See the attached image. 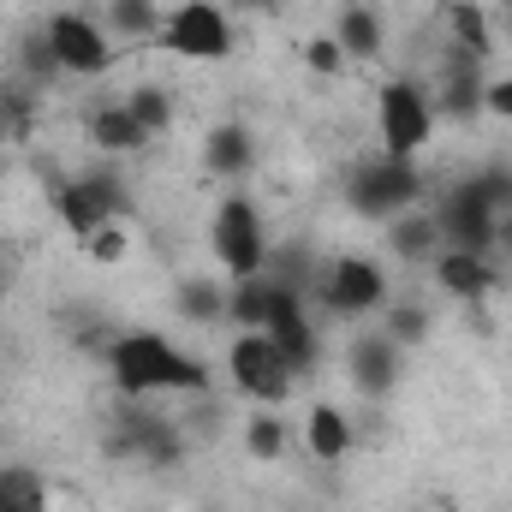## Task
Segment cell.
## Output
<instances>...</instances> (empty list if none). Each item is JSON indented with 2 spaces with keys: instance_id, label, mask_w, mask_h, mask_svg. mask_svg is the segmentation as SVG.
Returning a JSON list of instances; mask_svg holds the SVG:
<instances>
[{
  "instance_id": "cell-24",
  "label": "cell",
  "mask_w": 512,
  "mask_h": 512,
  "mask_svg": "<svg viewBox=\"0 0 512 512\" xmlns=\"http://www.w3.org/2000/svg\"><path fill=\"white\" fill-rule=\"evenodd\" d=\"M12 66H18V84H30V90H42V84L66 78V72H60V60H54V48H48V30H42V24L18 36V48H12Z\"/></svg>"
},
{
  "instance_id": "cell-7",
  "label": "cell",
  "mask_w": 512,
  "mask_h": 512,
  "mask_svg": "<svg viewBox=\"0 0 512 512\" xmlns=\"http://www.w3.org/2000/svg\"><path fill=\"white\" fill-rule=\"evenodd\" d=\"M108 459H137V465H179L185 459V435L173 417H161L155 405L126 399L108 423Z\"/></svg>"
},
{
  "instance_id": "cell-17",
  "label": "cell",
  "mask_w": 512,
  "mask_h": 512,
  "mask_svg": "<svg viewBox=\"0 0 512 512\" xmlns=\"http://www.w3.org/2000/svg\"><path fill=\"white\" fill-rule=\"evenodd\" d=\"M90 143H96V155L126 161L137 149H149L155 137L137 126V114H131L126 102H102V108H90Z\"/></svg>"
},
{
  "instance_id": "cell-18",
  "label": "cell",
  "mask_w": 512,
  "mask_h": 512,
  "mask_svg": "<svg viewBox=\"0 0 512 512\" xmlns=\"http://www.w3.org/2000/svg\"><path fill=\"white\" fill-rule=\"evenodd\" d=\"M304 447H310V459L340 465V459L358 447V429H352V417H346L334 399H316L310 417H304Z\"/></svg>"
},
{
  "instance_id": "cell-38",
  "label": "cell",
  "mask_w": 512,
  "mask_h": 512,
  "mask_svg": "<svg viewBox=\"0 0 512 512\" xmlns=\"http://www.w3.org/2000/svg\"><path fill=\"white\" fill-rule=\"evenodd\" d=\"M501 6H507V12H512V0H501Z\"/></svg>"
},
{
  "instance_id": "cell-4",
  "label": "cell",
  "mask_w": 512,
  "mask_h": 512,
  "mask_svg": "<svg viewBox=\"0 0 512 512\" xmlns=\"http://www.w3.org/2000/svg\"><path fill=\"white\" fill-rule=\"evenodd\" d=\"M54 215H60V227H66L72 239H90L96 227L131 215V185L120 179V167L102 161V167H90V173L54 185Z\"/></svg>"
},
{
  "instance_id": "cell-30",
  "label": "cell",
  "mask_w": 512,
  "mask_h": 512,
  "mask_svg": "<svg viewBox=\"0 0 512 512\" xmlns=\"http://www.w3.org/2000/svg\"><path fill=\"white\" fill-rule=\"evenodd\" d=\"M120 102L137 114V126L149 131V137H161V131L173 126V96H167L161 84H137V90H126Z\"/></svg>"
},
{
  "instance_id": "cell-1",
  "label": "cell",
  "mask_w": 512,
  "mask_h": 512,
  "mask_svg": "<svg viewBox=\"0 0 512 512\" xmlns=\"http://www.w3.org/2000/svg\"><path fill=\"white\" fill-rule=\"evenodd\" d=\"M108 376L126 399H155V393H209V364L191 358L185 346H173L155 328H126L108 340L102 352Z\"/></svg>"
},
{
  "instance_id": "cell-27",
  "label": "cell",
  "mask_w": 512,
  "mask_h": 512,
  "mask_svg": "<svg viewBox=\"0 0 512 512\" xmlns=\"http://www.w3.org/2000/svg\"><path fill=\"white\" fill-rule=\"evenodd\" d=\"M161 0H108V24H114V36H126V42H143V36H161Z\"/></svg>"
},
{
  "instance_id": "cell-29",
  "label": "cell",
  "mask_w": 512,
  "mask_h": 512,
  "mask_svg": "<svg viewBox=\"0 0 512 512\" xmlns=\"http://www.w3.org/2000/svg\"><path fill=\"white\" fill-rule=\"evenodd\" d=\"M245 447H251V459H262V465H274V459L292 447V435H286V423L274 417V405L251 411V423H245Z\"/></svg>"
},
{
  "instance_id": "cell-11",
  "label": "cell",
  "mask_w": 512,
  "mask_h": 512,
  "mask_svg": "<svg viewBox=\"0 0 512 512\" xmlns=\"http://www.w3.org/2000/svg\"><path fill=\"white\" fill-rule=\"evenodd\" d=\"M262 334L280 346V358L292 364V376H310V370L322 364V334H316V322H310V310H304V286L274 280V304H268Z\"/></svg>"
},
{
  "instance_id": "cell-15",
  "label": "cell",
  "mask_w": 512,
  "mask_h": 512,
  "mask_svg": "<svg viewBox=\"0 0 512 512\" xmlns=\"http://www.w3.org/2000/svg\"><path fill=\"white\" fill-rule=\"evenodd\" d=\"M429 268H435V286L447 298H459V304H483L501 286V268H495L489 251H441Z\"/></svg>"
},
{
  "instance_id": "cell-13",
  "label": "cell",
  "mask_w": 512,
  "mask_h": 512,
  "mask_svg": "<svg viewBox=\"0 0 512 512\" xmlns=\"http://www.w3.org/2000/svg\"><path fill=\"white\" fill-rule=\"evenodd\" d=\"M483 84H489L483 60L447 42V54H441V66H435V96H429V102H435V120H453V126L483 120Z\"/></svg>"
},
{
  "instance_id": "cell-12",
  "label": "cell",
  "mask_w": 512,
  "mask_h": 512,
  "mask_svg": "<svg viewBox=\"0 0 512 512\" xmlns=\"http://www.w3.org/2000/svg\"><path fill=\"white\" fill-rule=\"evenodd\" d=\"M322 304L346 322L382 316L387 310V268L370 256H334V268L322 274Z\"/></svg>"
},
{
  "instance_id": "cell-34",
  "label": "cell",
  "mask_w": 512,
  "mask_h": 512,
  "mask_svg": "<svg viewBox=\"0 0 512 512\" xmlns=\"http://www.w3.org/2000/svg\"><path fill=\"white\" fill-rule=\"evenodd\" d=\"M495 251L512 256V209H501V221H495Z\"/></svg>"
},
{
  "instance_id": "cell-36",
  "label": "cell",
  "mask_w": 512,
  "mask_h": 512,
  "mask_svg": "<svg viewBox=\"0 0 512 512\" xmlns=\"http://www.w3.org/2000/svg\"><path fill=\"white\" fill-rule=\"evenodd\" d=\"M0 292H6V262H0Z\"/></svg>"
},
{
  "instance_id": "cell-33",
  "label": "cell",
  "mask_w": 512,
  "mask_h": 512,
  "mask_svg": "<svg viewBox=\"0 0 512 512\" xmlns=\"http://www.w3.org/2000/svg\"><path fill=\"white\" fill-rule=\"evenodd\" d=\"M483 114H495V120L512 126V72H489V84H483Z\"/></svg>"
},
{
  "instance_id": "cell-21",
  "label": "cell",
  "mask_w": 512,
  "mask_h": 512,
  "mask_svg": "<svg viewBox=\"0 0 512 512\" xmlns=\"http://www.w3.org/2000/svg\"><path fill=\"white\" fill-rule=\"evenodd\" d=\"M447 42L465 48V54H477V60L489 66V60H495V24H489V12H483L477 0H453V6H447Z\"/></svg>"
},
{
  "instance_id": "cell-3",
  "label": "cell",
  "mask_w": 512,
  "mask_h": 512,
  "mask_svg": "<svg viewBox=\"0 0 512 512\" xmlns=\"http://www.w3.org/2000/svg\"><path fill=\"white\" fill-rule=\"evenodd\" d=\"M209 251L221 262V274L227 280H256V274H268V227H262V209H256V197L245 191H233V197H221V209H215V221H209Z\"/></svg>"
},
{
  "instance_id": "cell-23",
  "label": "cell",
  "mask_w": 512,
  "mask_h": 512,
  "mask_svg": "<svg viewBox=\"0 0 512 512\" xmlns=\"http://www.w3.org/2000/svg\"><path fill=\"white\" fill-rule=\"evenodd\" d=\"M227 292H233V286H221V280H209V274H191V280H179L173 310H179L185 322H227Z\"/></svg>"
},
{
  "instance_id": "cell-37",
  "label": "cell",
  "mask_w": 512,
  "mask_h": 512,
  "mask_svg": "<svg viewBox=\"0 0 512 512\" xmlns=\"http://www.w3.org/2000/svg\"><path fill=\"white\" fill-rule=\"evenodd\" d=\"M24 512H48V507H24Z\"/></svg>"
},
{
  "instance_id": "cell-14",
  "label": "cell",
  "mask_w": 512,
  "mask_h": 512,
  "mask_svg": "<svg viewBox=\"0 0 512 512\" xmlns=\"http://www.w3.org/2000/svg\"><path fill=\"white\" fill-rule=\"evenodd\" d=\"M346 376H352V387H358L364 399H387L393 387L405 382V352L387 340L382 328H376V334H358L352 352H346Z\"/></svg>"
},
{
  "instance_id": "cell-19",
  "label": "cell",
  "mask_w": 512,
  "mask_h": 512,
  "mask_svg": "<svg viewBox=\"0 0 512 512\" xmlns=\"http://www.w3.org/2000/svg\"><path fill=\"white\" fill-rule=\"evenodd\" d=\"M328 36L340 42V54H346V66H364V60H376V54H382V42H387V30H382V12H376V6H364V0H346Z\"/></svg>"
},
{
  "instance_id": "cell-6",
  "label": "cell",
  "mask_w": 512,
  "mask_h": 512,
  "mask_svg": "<svg viewBox=\"0 0 512 512\" xmlns=\"http://www.w3.org/2000/svg\"><path fill=\"white\" fill-rule=\"evenodd\" d=\"M435 126H441L435 120V102H429V90L417 78H387L382 90H376V137H382L387 155L417 161L429 149Z\"/></svg>"
},
{
  "instance_id": "cell-22",
  "label": "cell",
  "mask_w": 512,
  "mask_h": 512,
  "mask_svg": "<svg viewBox=\"0 0 512 512\" xmlns=\"http://www.w3.org/2000/svg\"><path fill=\"white\" fill-rule=\"evenodd\" d=\"M382 334L399 346V352H417L429 334H435V316H429V304L423 298H387V310H382Z\"/></svg>"
},
{
  "instance_id": "cell-9",
  "label": "cell",
  "mask_w": 512,
  "mask_h": 512,
  "mask_svg": "<svg viewBox=\"0 0 512 512\" xmlns=\"http://www.w3.org/2000/svg\"><path fill=\"white\" fill-rule=\"evenodd\" d=\"M42 30H48V48H54V60H60L66 78H102V72H114V36L90 12L60 6V12L42 18Z\"/></svg>"
},
{
  "instance_id": "cell-28",
  "label": "cell",
  "mask_w": 512,
  "mask_h": 512,
  "mask_svg": "<svg viewBox=\"0 0 512 512\" xmlns=\"http://www.w3.org/2000/svg\"><path fill=\"white\" fill-rule=\"evenodd\" d=\"M30 131H36V90L12 78V84H0V137H6V143H12V137L24 143Z\"/></svg>"
},
{
  "instance_id": "cell-35",
  "label": "cell",
  "mask_w": 512,
  "mask_h": 512,
  "mask_svg": "<svg viewBox=\"0 0 512 512\" xmlns=\"http://www.w3.org/2000/svg\"><path fill=\"white\" fill-rule=\"evenodd\" d=\"M233 6H251V12H274V0H233Z\"/></svg>"
},
{
  "instance_id": "cell-8",
  "label": "cell",
  "mask_w": 512,
  "mask_h": 512,
  "mask_svg": "<svg viewBox=\"0 0 512 512\" xmlns=\"http://www.w3.org/2000/svg\"><path fill=\"white\" fill-rule=\"evenodd\" d=\"M227 376H233V387L245 393V399H256V405H280L286 393H292V364L280 358V346L262 334V328H239L233 334V346H227Z\"/></svg>"
},
{
  "instance_id": "cell-26",
  "label": "cell",
  "mask_w": 512,
  "mask_h": 512,
  "mask_svg": "<svg viewBox=\"0 0 512 512\" xmlns=\"http://www.w3.org/2000/svg\"><path fill=\"white\" fill-rule=\"evenodd\" d=\"M48 507V477L36 465H0V512Z\"/></svg>"
},
{
  "instance_id": "cell-32",
  "label": "cell",
  "mask_w": 512,
  "mask_h": 512,
  "mask_svg": "<svg viewBox=\"0 0 512 512\" xmlns=\"http://www.w3.org/2000/svg\"><path fill=\"white\" fill-rule=\"evenodd\" d=\"M304 66H310L316 78H340V72H346V54H340L334 36H310V42H304Z\"/></svg>"
},
{
  "instance_id": "cell-31",
  "label": "cell",
  "mask_w": 512,
  "mask_h": 512,
  "mask_svg": "<svg viewBox=\"0 0 512 512\" xmlns=\"http://www.w3.org/2000/svg\"><path fill=\"white\" fill-rule=\"evenodd\" d=\"M78 245H84L90 262L114 268V262H126V256H131V233H126V221H108V227H96V233H90V239H78Z\"/></svg>"
},
{
  "instance_id": "cell-20",
  "label": "cell",
  "mask_w": 512,
  "mask_h": 512,
  "mask_svg": "<svg viewBox=\"0 0 512 512\" xmlns=\"http://www.w3.org/2000/svg\"><path fill=\"white\" fill-rule=\"evenodd\" d=\"M387 251L399 256V262H435V256L447 251L441 245V227H435V209H405V215H393L387 221Z\"/></svg>"
},
{
  "instance_id": "cell-2",
  "label": "cell",
  "mask_w": 512,
  "mask_h": 512,
  "mask_svg": "<svg viewBox=\"0 0 512 512\" xmlns=\"http://www.w3.org/2000/svg\"><path fill=\"white\" fill-rule=\"evenodd\" d=\"M346 203H352V215L387 227L393 215H405V209L423 203V173H417V161H405V155L370 149V155H358V161L346 167Z\"/></svg>"
},
{
  "instance_id": "cell-25",
  "label": "cell",
  "mask_w": 512,
  "mask_h": 512,
  "mask_svg": "<svg viewBox=\"0 0 512 512\" xmlns=\"http://www.w3.org/2000/svg\"><path fill=\"white\" fill-rule=\"evenodd\" d=\"M268 304H274V274L233 280V292H227V322H233V328H262V322H268Z\"/></svg>"
},
{
  "instance_id": "cell-10",
  "label": "cell",
  "mask_w": 512,
  "mask_h": 512,
  "mask_svg": "<svg viewBox=\"0 0 512 512\" xmlns=\"http://www.w3.org/2000/svg\"><path fill=\"white\" fill-rule=\"evenodd\" d=\"M495 221H501V209H495V197L483 191L477 173L453 179L447 197H441V209H435V227H441L447 251H495Z\"/></svg>"
},
{
  "instance_id": "cell-16",
  "label": "cell",
  "mask_w": 512,
  "mask_h": 512,
  "mask_svg": "<svg viewBox=\"0 0 512 512\" xmlns=\"http://www.w3.org/2000/svg\"><path fill=\"white\" fill-rule=\"evenodd\" d=\"M203 167H209L215 179H245L256 167V131L245 126V120L209 126V137H203Z\"/></svg>"
},
{
  "instance_id": "cell-5",
  "label": "cell",
  "mask_w": 512,
  "mask_h": 512,
  "mask_svg": "<svg viewBox=\"0 0 512 512\" xmlns=\"http://www.w3.org/2000/svg\"><path fill=\"white\" fill-rule=\"evenodd\" d=\"M155 48L173 54V60L221 66V60L233 54V18H227V6H215V0H179V6L161 18Z\"/></svg>"
}]
</instances>
